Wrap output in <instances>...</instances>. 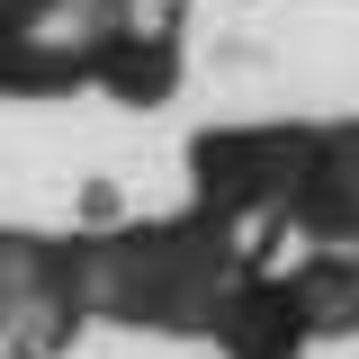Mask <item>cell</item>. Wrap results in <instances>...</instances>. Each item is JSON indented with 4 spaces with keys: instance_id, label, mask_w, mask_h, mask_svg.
I'll list each match as a JSON object with an SVG mask.
<instances>
[{
    "instance_id": "6da1fadb",
    "label": "cell",
    "mask_w": 359,
    "mask_h": 359,
    "mask_svg": "<svg viewBox=\"0 0 359 359\" xmlns=\"http://www.w3.org/2000/svg\"><path fill=\"white\" fill-rule=\"evenodd\" d=\"M287 306L306 323V341L314 332H359V252H314L287 278Z\"/></svg>"
}]
</instances>
